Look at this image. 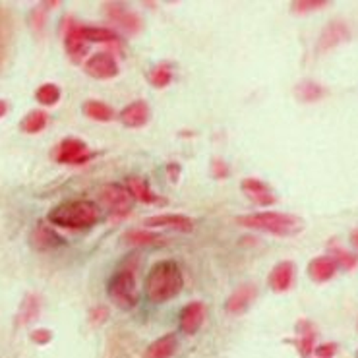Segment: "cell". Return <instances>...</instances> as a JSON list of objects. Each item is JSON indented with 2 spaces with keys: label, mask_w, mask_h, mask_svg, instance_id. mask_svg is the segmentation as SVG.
Returning a JSON list of instances; mask_svg holds the SVG:
<instances>
[{
  "label": "cell",
  "mask_w": 358,
  "mask_h": 358,
  "mask_svg": "<svg viewBox=\"0 0 358 358\" xmlns=\"http://www.w3.org/2000/svg\"><path fill=\"white\" fill-rule=\"evenodd\" d=\"M184 287V275L180 266L173 259H163L151 267L145 277V296L151 304H165L176 299Z\"/></svg>",
  "instance_id": "6da1fadb"
},
{
  "label": "cell",
  "mask_w": 358,
  "mask_h": 358,
  "mask_svg": "<svg viewBox=\"0 0 358 358\" xmlns=\"http://www.w3.org/2000/svg\"><path fill=\"white\" fill-rule=\"evenodd\" d=\"M236 223L252 231L273 234L281 238L296 236L304 231V221L299 215L283 213V211H256L236 217Z\"/></svg>",
  "instance_id": "7a4b0ae2"
},
{
  "label": "cell",
  "mask_w": 358,
  "mask_h": 358,
  "mask_svg": "<svg viewBox=\"0 0 358 358\" xmlns=\"http://www.w3.org/2000/svg\"><path fill=\"white\" fill-rule=\"evenodd\" d=\"M99 221L97 203L87 200H68L50 209L47 213V223L68 231H85Z\"/></svg>",
  "instance_id": "3957f363"
},
{
  "label": "cell",
  "mask_w": 358,
  "mask_h": 358,
  "mask_svg": "<svg viewBox=\"0 0 358 358\" xmlns=\"http://www.w3.org/2000/svg\"><path fill=\"white\" fill-rule=\"evenodd\" d=\"M107 296L118 308L132 310L138 306V289H136V267L122 266L110 277L107 285Z\"/></svg>",
  "instance_id": "277c9868"
},
{
  "label": "cell",
  "mask_w": 358,
  "mask_h": 358,
  "mask_svg": "<svg viewBox=\"0 0 358 358\" xmlns=\"http://www.w3.org/2000/svg\"><path fill=\"white\" fill-rule=\"evenodd\" d=\"M99 200L103 203L105 211H107V217L113 223L124 221L126 217L132 213L134 200L130 198V194L126 192L124 186H120V184H105L101 188Z\"/></svg>",
  "instance_id": "5b68a950"
},
{
  "label": "cell",
  "mask_w": 358,
  "mask_h": 358,
  "mask_svg": "<svg viewBox=\"0 0 358 358\" xmlns=\"http://www.w3.org/2000/svg\"><path fill=\"white\" fill-rule=\"evenodd\" d=\"M62 35H64V50H66L68 59L76 64H82L90 50V43L85 41L84 37V24L66 17V22L62 25Z\"/></svg>",
  "instance_id": "8992f818"
},
{
  "label": "cell",
  "mask_w": 358,
  "mask_h": 358,
  "mask_svg": "<svg viewBox=\"0 0 358 358\" xmlns=\"http://www.w3.org/2000/svg\"><path fill=\"white\" fill-rule=\"evenodd\" d=\"M92 155L87 143L80 138H64L52 151V157L60 165H84L92 159Z\"/></svg>",
  "instance_id": "52a82bcc"
},
{
  "label": "cell",
  "mask_w": 358,
  "mask_h": 358,
  "mask_svg": "<svg viewBox=\"0 0 358 358\" xmlns=\"http://www.w3.org/2000/svg\"><path fill=\"white\" fill-rule=\"evenodd\" d=\"M84 70L95 80H113L118 76V60L110 50H101L85 60Z\"/></svg>",
  "instance_id": "ba28073f"
},
{
  "label": "cell",
  "mask_w": 358,
  "mask_h": 358,
  "mask_svg": "<svg viewBox=\"0 0 358 358\" xmlns=\"http://www.w3.org/2000/svg\"><path fill=\"white\" fill-rule=\"evenodd\" d=\"M29 244L35 252H50L60 246H66V238L59 234V231H55L50 223L39 221L29 234Z\"/></svg>",
  "instance_id": "9c48e42d"
},
{
  "label": "cell",
  "mask_w": 358,
  "mask_h": 358,
  "mask_svg": "<svg viewBox=\"0 0 358 358\" xmlns=\"http://www.w3.org/2000/svg\"><path fill=\"white\" fill-rule=\"evenodd\" d=\"M105 10H107V16L110 17V22L117 24L126 34L136 35L142 31V17L122 2H107Z\"/></svg>",
  "instance_id": "30bf717a"
},
{
  "label": "cell",
  "mask_w": 358,
  "mask_h": 358,
  "mask_svg": "<svg viewBox=\"0 0 358 358\" xmlns=\"http://www.w3.org/2000/svg\"><path fill=\"white\" fill-rule=\"evenodd\" d=\"M350 39V27L343 20H334L325 25L317 39V52H327V50L339 47L341 43H347Z\"/></svg>",
  "instance_id": "8fae6325"
},
{
  "label": "cell",
  "mask_w": 358,
  "mask_h": 358,
  "mask_svg": "<svg viewBox=\"0 0 358 358\" xmlns=\"http://www.w3.org/2000/svg\"><path fill=\"white\" fill-rule=\"evenodd\" d=\"M256 299H258V289H256V285L254 283L238 285V287L231 292V296L227 299L225 302L227 314H231V316H241V314H244L246 310L250 308L252 302H254Z\"/></svg>",
  "instance_id": "7c38bea8"
},
{
  "label": "cell",
  "mask_w": 358,
  "mask_h": 358,
  "mask_svg": "<svg viewBox=\"0 0 358 358\" xmlns=\"http://www.w3.org/2000/svg\"><path fill=\"white\" fill-rule=\"evenodd\" d=\"M206 322V304L200 300H192L188 302L178 316V327L180 331L186 335L198 334L201 329V325Z\"/></svg>",
  "instance_id": "4fadbf2b"
},
{
  "label": "cell",
  "mask_w": 358,
  "mask_h": 358,
  "mask_svg": "<svg viewBox=\"0 0 358 358\" xmlns=\"http://www.w3.org/2000/svg\"><path fill=\"white\" fill-rule=\"evenodd\" d=\"M296 277V266L291 259L279 262L277 266L267 275V285L273 292H287L291 291Z\"/></svg>",
  "instance_id": "5bb4252c"
},
{
  "label": "cell",
  "mask_w": 358,
  "mask_h": 358,
  "mask_svg": "<svg viewBox=\"0 0 358 358\" xmlns=\"http://www.w3.org/2000/svg\"><path fill=\"white\" fill-rule=\"evenodd\" d=\"M148 229H173L176 233H192L194 231V219L182 213H165V215L148 217L143 221Z\"/></svg>",
  "instance_id": "9a60e30c"
},
{
  "label": "cell",
  "mask_w": 358,
  "mask_h": 358,
  "mask_svg": "<svg viewBox=\"0 0 358 358\" xmlns=\"http://www.w3.org/2000/svg\"><path fill=\"white\" fill-rule=\"evenodd\" d=\"M241 188L244 192V196L256 206L267 208V206L277 203V196L273 194V190L259 178H244L241 182Z\"/></svg>",
  "instance_id": "2e32d148"
},
{
  "label": "cell",
  "mask_w": 358,
  "mask_h": 358,
  "mask_svg": "<svg viewBox=\"0 0 358 358\" xmlns=\"http://www.w3.org/2000/svg\"><path fill=\"white\" fill-rule=\"evenodd\" d=\"M150 105L142 99L128 103V105L118 113V120H120V124L126 126V128H142V126H145L150 122Z\"/></svg>",
  "instance_id": "e0dca14e"
},
{
  "label": "cell",
  "mask_w": 358,
  "mask_h": 358,
  "mask_svg": "<svg viewBox=\"0 0 358 358\" xmlns=\"http://www.w3.org/2000/svg\"><path fill=\"white\" fill-rule=\"evenodd\" d=\"M126 192L130 194V198L134 201H140V203H148V206H155V203H161L163 198H159L155 192L151 190L150 182L143 178V176L130 175L126 176L124 180Z\"/></svg>",
  "instance_id": "ac0fdd59"
},
{
  "label": "cell",
  "mask_w": 358,
  "mask_h": 358,
  "mask_svg": "<svg viewBox=\"0 0 358 358\" xmlns=\"http://www.w3.org/2000/svg\"><path fill=\"white\" fill-rule=\"evenodd\" d=\"M296 331V339H294V347L299 350L300 358H310L314 355L316 349V325L312 324L310 320H299L294 325Z\"/></svg>",
  "instance_id": "d6986e66"
},
{
  "label": "cell",
  "mask_w": 358,
  "mask_h": 358,
  "mask_svg": "<svg viewBox=\"0 0 358 358\" xmlns=\"http://www.w3.org/2000/svg\"><path fill=\"white\" fill-rule=\"evenodd\" d=\"M337 269L339 267L335 264V259L329 254H325V256H317V258L310 259L308 277L314 283H327V281L334 279Z\"/></svg>",
  "instance_id": "ffe728a7"
},
{
  "label": "cell",
  "mask_w": 358,
  "mask_h": 358,
  "mask_svg": "<svg viewBox=\"0 0 358 358\" xmlns=\"http://www.w3.org/2000/svg\"><path fill=\"white\" fill-rule=\"evenodd\" d=\"M39 314H41V296L35 292H29V294H25L20 304V310L16 314V325L17 327L29 325L39 317Z\"/></svg>",
  "instance_id": "44dd1931"
},
{
  "label": "cell",
  "mask_w": 358,
  "mask_h": 358,
  "mask_svg": "<svg viewBox=\"0 0 358 358\" xmlns=\"http://www.w3.org/2000/svg\"><path fill=\"white\" fill-rule=\"evenodd\" d=\"M178 349V339L175 334H167L159 337L145 349V358H173Z\"/></svg>",
  "instance_id": "7402d4cb"
},
{
  "label": "cell",
  "mask_w": 358,
  "mask_h": 358,
  "mask_svg": "<svg viewBox=\"0 0 358 358\" xmlns=\"http://www.w3.org/2000/svg\"><path fill=\"white\" fill-rule=\"evenodd\" d=\"M82 113H84L85 117L92 118L95 122H110L113 118L117 117V110L107 105V103H103V101L97 99H90L85 101L84 105H82Z\"/></svg>",
  "instance_id": "603a6c76"
},
{
  "label": "cell",
  "mask_w": 358,
  "mask_h": 358,
  "mask_svg": "<svg viewBox=\"0 0 358 358\" xmlns=\"http://www.w3.org/2000/svg\"><path fill=\"white\" fill-rule=\"evenodd\" d=\"M325 93H327V90L324 85L317 84L314 80H302L294 87V95L300 103H317V101L324 99Z\"/></svg>",
  "instance_id": "cb8c5ba5"
},
{
  "label": "cell",
  "mask_w": 358,
  "mask_h": 358,
  "mask_svg": "<svg viewBox=\"0 0 358 358\" xmlns=\"http://www.w3.org/2000/svg\"><path fill=\"white\" fill-rule=\"evenodd\" d=\"M84 37L87 43L120 45V35L108 27H101V25H84Z\"/></svg>",
  "instance_id": "d4e9b609"
},
{
  "label": "cell",
  "mask_w": 358,
  "mask_h": 358,
  "mask_svg": "<svg viewBox=\"0 0 358 358\" xmlns=\"http://www.w3.org/2000/svg\"><path fill=\"white\" fill-rule=\"evenodd\" d=\"M49 124V115L43 110V108H35V110H29L22 122H20V130L25 134H39L43 132Z\"/></svg>",
  "instance_id": "484cf974"
},
{
  "label": "cell",
  "mask_w": 358,
  "mask_h": 358,
  "mask_svg": "<svg viewBox=\"0 0 358 358\" xmlns=\"http://www.w3.org/2000/svg\"><path fill=\"white\" fill-rule=\"evenodd\" d=\"M124 242L130 246H155V244H163L161 234L150 233L143 229H130L124 233Z\"/></svg>",
  "instance_id": "4316f807"
},
{
  "label": "cell",
  "mask_w": 358,
  "mask_h": 358,
  "mask_svg": "<svg viewBox=\"0 0 358 358\" xmlns=\"http://www.w3.org/2000/svg\"><path fill=\"white\" fill-rule=\"evenodd\" d=\"M173 78H175V74H173V66L167 64V62H161L157 66H153L150 74H148L150 84L153 85V87H157V90H163V87L171 85Z\"/></svg>",
  "instance_id": "83f0119b"
},
{
  "label": "cell",
  "mask_w": 358,
  "mask_h": 358,
  "mask_svg": "<svg viewBox=\"0 0 358 358\" xmlns=\"http://www.w3.org/2000/svg\"><path fill=\"white\" fill-rule=\"evenodd\" d=\"M60 95H62V92L57 84H43L37 87L35 99H37V103H41L43 107H52L60 101Z\"/></svg>",
  "instance_id": "f1b7e54d"
},
{
  "label": "cell",
  "mask_w": 358,
  "mask_h": 358,
  "mask_svg": "<svg viewBox=\"0 0 358 358\" xmlns=\"http://www.w3.org/2000/svg\"><path fill=\"white\" fill-rule=\"evenodd\" d=\"M329 256L335 259L337 267H343L347 271H350V269H355L358 266V254L345 250L341 246H331L329 248Z\"/></svg>",
  "instance_id": "f546056e"
},
{
  "label": "cell",
  "mask_w": 358,
  "mask_h": 358,
  "mask_svg": "<svg viewBox=\"0 0 358 358\" xmlns=\"http://www.w3.org/2000/svg\"><path fill=\"white\" fill-rule=\"evenodd\" d=\"M327 4H329L327 0H294L292 2V12H296V14H310V12L325 8Z\"/></svg>",
  "instance_id": "4dcf8cb0"
},
{
  "label": "cell",
  "mask_w": 358,
  "mask_h": 358,
  "mask_svg": "<svg viewBox=\"0 0 358 358\" xmlns=\"http://www.w3.org/2000/svg\"><path fill=\"white\" fill-rule=\"evenodd\" d=\"M87 317H90V324H92L93 327H101V325L108 320V308L107 306H103V304H97V306H93V308L90 310Z\"/></svg>",
  "instance_id": "1f68e13d"
},
{
  "label": "cell",
  "mask_w": 358,
  "mask_h": 358,
  "mask_svg": "<svg viewBox=\"0 0 358 358\" xmlns=\"http://www.w3.org/2000/svg\"><path fill=\"white\" fill-rule=\"evenodd\" d=\"M211 175L215 176L217 180L229 178V176H231V167H229L227 161H223L221 157H213L211 159Z\"/></svg>",
  "instance_id": "d6a6232c"
},
{
  "label": "cell",
  "mask_w": 358,
  "mask_h": 358,
  "mask_svg": "<svg viewBox=\"0 0 358 358\" xmlns=\"http://www.w3.org/2000/svg\"><path fill=\"white\" fill-rule=\"evenodd\" d=\"M29 339L35 345H39V347H45V345H49L52 341V331L47 329V327H39V329H34L31 334H29Z\"/></svg>",
  "instance_id": "836d02e7"
},
{
  "label": "cell",
  "mask_w": 358,
  "mask_h": 358,
  "mask_svg": "<svg viewBox=\"0 0 358 358\" xmlns=\"http://www.w3.org/2000/svg\"><path fill=\"white\" fill-rule=\"evenodd\" d=\"M314 355L317 358H334L337 355V343H324V345H317L314 349Z\"/></svg>",
  "instance_id": "e575fe53"
},
{
  "label": "cell",
  "mask_w": 358,
  "mask_h": 358,
  "mask_svg": "<svg viewBox=\"0 0 358 358\" xmlns=\"http://www.w3.org/2000/svg\"><path fill=\"white\" fill-rule=\"evenodd\" d=\"M180 165L178 163H169L167 165V173H169V178L173 180V182H176L178 180V176H180Z\"/></svg>",
  "instance_id": "d590c367"
},
{
  "label": "cell",
  "mask_w": 358,
  "mask_h": 358,
  "mask_svg": "<svg viewBox=\"0 0 358 358\" xmlns=\"http://www.w3.org/2000/svg\"><path fill=\"white\" fill-rule=\"evenodd\" d=\"M6 113H8V103H6V101L0 99V118L6 117Z\"/></svg>",
  "instance_id": "8d00e7d4"
},
{
  "label": "cell",
  "mask_w": 358,
  "mask_h": 358,
  "mask_svg": "<svg viewBox=\"0 0 358 358\" xmlns=\"http://www.w3.org/2000/svg\"><path fill=\"white\" fill-rule=\"evenodd\" d=\"M350 244H352V246H355V248L358 250V229L350 233Z\"/></svg>",
  "instance_id": "74e56055"
},
{
  "label": "cell",
  "mask_w": 358,
  "mask_h": 358,
  "mask_svg": "<svg viewBox=\"0 0 358 358\" xmlns=\"http://www.w3.org/2000/svg\"><path fill=\"white\" fill-rule=\"evenodd\" d=\"M357 358H358V355H357Z\"/></svg>",
  "instance_id": "f35d334b"
}]
</instances>
